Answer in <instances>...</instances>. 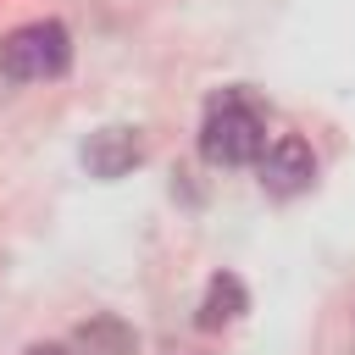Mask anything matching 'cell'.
<instances>
[{
    "mask_svg": "<svg viewBox=\"0 0 355 355\" xmlns=\"http://www.w3.org/2000/svg\"><path fill=\"white\" fill-rule=\"evenodd\" d=\"M67 355H139V333L122 316H89L72 327Z\"/></svg>",
    "mask_w": 355,
    "mask_h": 355,
    "instance_id": "obj_5",
    "label": "cell"
},
{
    "mask_svg": "<svg viewBox=\"0 0 355 355\" xmlns=\"http://www.w3.org/2000/svg\"><path fill=\"white\" fill-rule=\"evenodd\" d=\"M72 61V39L61 22H28L17 33L0 39V72L11 83H39V78H61Z\"/></svg>",
    "mask_w": 355,
    "mask_h": 355,
    "instance_id": "obj_2",
    "label": "cell"
},
{
    "mask_svg": "<svg viewBox=\"0 0 355 355\" xmlns=\"http://www.w3.org/2000/svg\"><path fill=\"white\" fill-rule=\"evenodd\" d=\"M266 150V122L261 111L233 89V94H216L211 111H205V128H200V155L211 166H250L261 161Z\"/></svg>",
    "mask_w": 355,
    "mask_h": 355,
    "instance_id": "obj_1",
    "label": "cell"
},
{
    "mask_svg": "<svg viewBox=\"0 0 355 355\" xmlns=\"http://www.w3.org/2000/svg\"><path fill=\"white\" fill-rule=\"evenodd\" d=\"M311 183H316V155H311V144L300 133H283V139H272L261 150V189L272 200H294Z\"/></svg>",
    "mask_w": 355,
    "mask_h": 355,
    "instance_id": "obj_3",
    "label": "cell"
},
{
    "mask_svg": "<svg viewBox=\"0 0 355 355\" xmlns=\"http://www.w3.org/2000/svg\"><path fill=\"white\" fill-rule=\"evenodd\" d=\"M22 355H67V344H33V349H22Z\"/></svg>",
    "mask_w": 355,
    "mask_h": 355,
    "instance_id": "obj_7",
    "label": "cell"
},
{
    "mask_svg": "<svg viewBox=\"0 0 355 355\" xmlns=\"http://www.w3.org/2000/svg\"><path fill=\"white\" fill-rule=\"evenodd\" d=\"M244 311H250V288H244L233 272H216V277L205 283V300H200V316H194V322H200L205 333H216V327H233Z\"/></svg>",
    "mask_w": 355,
    "mask_h": 355,
    "instance_id": "obj_6",
    "label": "cell"
},
{
    "mask_svg": "<svg viewBox=\"0 0 355 355\" xmlns=\"http://www.w3.org/2000/svg\"><path fill=\"white\" fill-rule=\"evenodd\" d=\"M78 161L89 166V178H128L139 161H144V133L133 128V122H105V128H94L89 139H83V150H78Z\"/></svg>",
    "mask_w": 355,
    "mask_h": 355,
    "instance_id": "obj_4",
    "label": "cell"
}]
</instances>
